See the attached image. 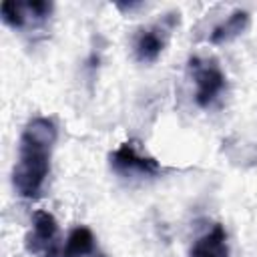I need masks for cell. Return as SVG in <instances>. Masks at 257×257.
<instances>
[{
    "label": "cell",
    "instance_id": "cell-3",
    "mask_svg": "<svg viewBox=\"0 0 257 257\" xmlns=\"http://www.w3.org/2000/svg\"><path fill=\"white\" fill-rule=\"evenodd\" d=\"M187 72L195 84L193 98L199 108L215 106L227 90V76L219 62L211 56H191L187 62Z\"/></svg>",
    "mask_w": 257,
    "mask_h": 257
},
{
    "label": "cell",
    "instance_id": "cell-5",
    "mask_svg": "<svg viewBox=\"0 0 257 257\" xmlns=\"http://www.w3.org/2000/svg\"><path fill=\"white\" fill-rule=\"evenodd\" d=\"M177 24H179V12H169L161 20L139 28L133 38V54H135L137 62L151 64V62L159 60V56L165 52L169 38Z\"/></svg>",
    "mask_w": 257,
    "mask_h": 257
},
{
    "label": "cell",
    "instance_id": "cell-1",
    "mask_svg": "<svg viewBox=\"0 0 257 257\" xmlns=\"http://www.w3.org/2000/svg\"><path fill=\"white\" fill-rule=\"evenodd\" d=\"M58 139V126L50 116H34L18 139V155L12 169L14 193L22 199H38L50 175V159Z\"/></svg>",
    "mask_w": 257,
    "mask_h": 257
},
{
    "label": "cell",
    "instance_id": "cell-4",
    "mask_svg": "<svg viewBox=\"0 0 257 257\" xmlns=\"http://www.w3.org/2000/svg\"><path fill=\"white\" fill-rule=\"evenodd\" d=\"M52 12H54V4L46 0H6L0 4L2 22L8 28L26 34L44 30Z\"/></svg>",
    "mask_w": 257,
    "mask_h": 257
},
{
    "label": "cell",
    "instance_id": "cell-2",
    "mask_svg": "<svg viewBox=\"0 0 257 257\" xmlns=\"http://www.w3.org/2000/svg\"><path fill=\"white\" fill-rule=\"evenodd\" d=\"M108 167L116 177L126 181H149L169 171L137 141H124L114 151H110Z\"/></svg>",
    "mask_w": 257,
    "mask_h": 257
},
{
    "label": "cell",
    "instance_id": "cell-9",
    "mask_svg": "<svg viewBox=\"0 0 257 257\" xmlns=\"http://www.w3.org/2000/svg\"><path fill=\"white\" fill-rule=\"evenodd\" d=\"M251 24V14L243 8H237L233 10L223 22H219L211 34H209V42L211 44H225V42H231L235 38H239Z\"/></svg>",
    "mask_w": 257,
    "mask_h": 257
},
{
    "label": "cell",
    "instance_id": "cell-6",
    "mask_svg": "<svg viewBox=\"0 0 257 257\" xmlns=\"http://www.w3.org/2000/svg\"><path fill=\"white\" fill-rule=\"evenodd\" d=\"M24 247L34 257H60V227L52 213L36 211L32 225L24 237Z\"/></svg>",
    "mask_w": 257,
    "mask_h": 257
},
{
    "label": "cell",
    "instance_id": "cell-8",
    "mask_svg": "<svg viewBox=\"0 0 257 257\" xmlns=\"http://www.w3.org/2000/svg\"><path fill=\"white\" fill-rule=\"evenodd\" d=\"M189 257H229V241L223 225H213L207 233L197 237L189 249Z\"/></svg>",
    "mask_w": 257,
    "mask_h": 257
},
{
    "label": "cell",
    "instance_id": "cell-7",
    "mask_svg": "<svg viewBox=\"0 0 257 257\" xmlns=\"http://www.w3.org/2000/svg\"><path fill=\"white\" fill-rule=\"evenodd\" d=\"M60 257H108V255L98 247L94 233L88 227L78 225L68 233Z\"/></svg>",
    "mask_w": 257,
    "mask_h": 257
}]
</instances>
